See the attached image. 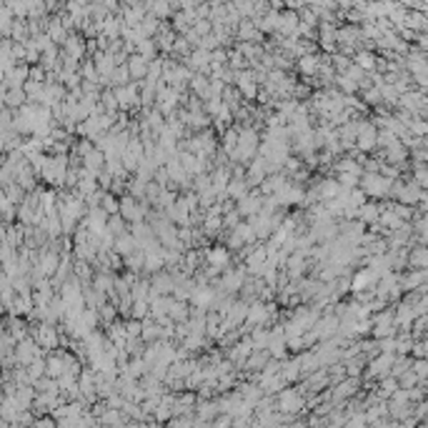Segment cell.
<instances>
[{"mask_svg": "<svg viewBox=\"0 0 428 428\" xmlns=\"http://www.w3.org/2000/svg\"><path fill=\"white\" fill-rule=\"evenodd\" d=\"M128 73H130L133 78H143V75L148 73V70H145V58H140V55H138V58H133V60H130V65H128Z\"/></svg>", "mask_w": 428, "mask_h": 428, "instance_id": "9a60e30c", "label": "cell"}, {"mask_svg": "<svg viewBox=\"0 0 428 428\" xmlns=\"http://www.w3.org/2000/svg\"><path fill=\"white\" fill-rule=\"evenodd\" d=\"M423 278H426V271L418 268L416 273H411V276L403 278V288H416L418 286V291H423Z\"/></svg>", "mask_w": 428, "mask_h": 428, "instance_id": "7c38bea8", "label": "cell"}, {"mask_svg": "<svg viewBox=\"0 0 428 428\" xmlns=\"http://www.w3.org/2000/svg\"><path fill=\"white\" fill-rule=\"evenodd\" d=\"M426 261H428V253H426V248H416V251L408 256V263H411L413 268H426Z\"/></svg>", "mask_w": 428, "mask_h": 428, "instance_id": "e0dca14e", "label": "cell"}, {"mask_svg": "<svg viewBox=\"0 0 428 428\" xmlns=\"http://www.w3.org/2000/svg\"><path fill=\"white\" fill-rule=\"evenodd\" d=\"M135 246H138V243H135V238H128L125 233H120V238L113 243V248H115L118 253H123V256L133 253V251H135Z\"/></svg>", "mask_w": 428, "mask_h": 428, "instance_id": "8fae6325", "label": "cell"}, {"mask_svg": "<svg viewBox=\"0 0 428 428\" xmlns=\"http://www.w3.org/2000/svg\"><path fill=\"white\" fill-rule=\"evenodd\" d=\"M221 226H223V218L218 216V213H210V216L205 218V233H216Z\"/></svg>", "mask_w": 428, "mask_h": 428, "instance_id": "7402d4cb", "label": "cell"}, {"mask_svg": "<svg viewBox=\"0 0 428 428\" xmlns=\"http://www.w3.org/2000/svg\"><path fill=\"white\" fill-rule=\"evenodd\" d=\"M388 190H391V180L388 178L376 175V173L363 175V193H368V195H386Z\"/></svg>", "mask_w": 428, "mask_h": 428, "instance_id": "7a4b0ae2", "label": "cell"}, {"mask_svg": "<svg viewBox=\"0 0 428 428\" xmlns=\"http://www.w3.org/2000/svg\"><path fill=\"white\" fill-rule=\"evenodd\" d=\"M268 341H271V333H268V331H256V333H253V338H251L253 348H263Z\"/></svg>", "mask_w": 428, "mask_h": 428, "instance_id": "603a6c76", "label": "cell"}, {"mask_svg": "<svg viewBox=\"0 0 428 428\" xmlns=\"http://www.w3.org/2000/svg\"><path fill=\"white\" fill-rule=\"evenodd\" d=\"M120 208H123V210H120V213H123V218H128V221H140V218H143V213H145L140 205H135V200H133V198H125V200L120 203Z\"/></svg>", "mask_w": 428, "mask_h": 428, "instance_id": "5b68a950", "label": "cell"}, {"mask_svg": "<svg viewBox=\"0 0 428 428\" xmlns=\"http://www.w3.org/2000/svg\"><path fill=\"white\" fill-rule=\"evenodd\" d=\"M316 65H318V63H316V58H303V60H301V70H303V73H308V75H311V73H316Z\"/></svg>", "mask_w": 428, "mask_h": 428, "instance_id": "f1b7e54d", "label": "cell"}, {"mask_svg": "<svg viewBox=\"0 0 428 428\" xmlns=\"http://www.w3.org/2000/svg\"><path fill=\"white\" fill-rule=\"evenodd\" d=\"M140 336L145 338V341H153V338H158L160 336V323H143L140 326Z\"/></svg>", "mask_w": 428, "mask_h": 428, "instance_id": "ac0fdd59", "label": "cell"}, {"mask_svg": "<svg viewBox=\"0 0 428 428\" xmlns=\"http://www.w3.org/2000/svg\"><path fill=\"white\" fill-rule=\"evenodd\" d=\"M238 216H256V213H261V208H263V200L258 198V195H243V198H238Z\"/></svg>", "mask_w": 428, "mask_h": 428, "instance_id": "3957f363", "label": "cell"}, {"mask_svg": "<svg viewBox=\"0 0 428 428\" xmlns=\"http://www.w3.org/2000/svg\"><path fill=\"white\" fill-rule=\"evenodd\" d=\"M190 296H193V303L198 306V308H205L210 301H213V293L208 291V288H198V291H190Z\"/></svg>", "mask_w": 428, "mask_h": 428, "instance_id": "5bb4252c", "label": "cell"}, {"mask_svg": "<svg viewBox=\"0 0 428 428\" xmlns=\"http://www.w3.org/2000/svg\"><path fill=\"white\" fill-rule=\"evenodd\" d=\"M338 193H341L338 180H323V183L318 185V190H316V195H321V198H336Z\"/></svg>", "mask_w": 428, "mask_h": 428, "instance_id": "30bf717a", "label": "cell"}, {"mask_svg": "<svg viewBox=\"0 0 428 428\" xmlns=\"http://www.w3.org/2000/svg\"><path fill=\"white\" fill-rule=\"evenodd\" d=\"M223 223H226V226H231V228H233V226H236V223H238V213H231V216H226V218H223Z\"/></svg>", "mask_w": 428, "mask_h": 428, "instance_id": "8d00e7d4", "label": "cell"}, {"mask_svg": "<svg viewBox=\"0 0 428 428\" xmlns=\"http://www.w3.org/2000/svg\"><path fill=\"white\" fill-rule=\"evenodd\" d=\"M391 366H393V356H391V353H381V356L371 363V368H368V378L386 376V373L391 371Z\"/></svg>", "mask_w": 428, "mask_h": 428, "instance_id": "277c9868", "label": "cell"}, {"mask_svg": "<svg viewBox=\"0 0 428 428\" xmlns=\"http://www.w3.org/2000/svg\"><path fill=\"white\" fill-rule=\"evenodd\" d=\"M153 288H155V293H170L173 291V281L168 276H158L153 281Z\"/></svg>", "mask_w": 428, "mask_h": 428, "instance_id": "44dd1931", "label": "cell"}, {"mask_svg": "<svg viewBox=\"0 0 428 428\" xmlns=\"http://www.w3.org/2000/svg\"><path fill=\"white\" fill-rule=\"evenodd\" d=\"M378 281V273L371 268V271H361L356 278H353V283H351V288L353 291H363L366 286H371V283H376Z\"/></svg>", "mask_w": 428, "mask_h": 428, "instance_id": "8992f818", "label": "cell"}, {"mask_svg": "<svg viewBox=\"0 0 428 428\" xmlns=\"http://www.w3.org/2000/svg\"><path fill=\"white\" fill-rule=\"evenodd\" d=\"M246 188H248L246 180H233V183H226L223 190H226L231 198H243V195H246Z\"/></svg>", "mask_w": 428, "mask_h": 428, "instance_id": "4fadbf2b", "label": "cell"}, {"mask_svg": "<svg viewBox=\"0 0 428 428\" xmlns=\"http://www.w3.org/2000/svg\"><path fill=\"white\" fill-rule=\"evenodd\" d=\"M145 313H148V301H143V298H138V303L133 306V316L140 321V318H145Z\"/></svg>", "mask_w": 428, "mask_h": 428, "instance_id": "4316f807", "label": "cell"}, {"mask_svg": "<svg viewBox=\"0 0 428 428\" xmlns=\"http://www.w3.org/2000/svg\"><path fill=\"white\" fill-rule=\"evenodd\" d=\"M416 180H418L421 188L426 185V170H423V165H416Z\"/></svg>", "mask_w": 428, "mask_h": 428, "instance_id": "e575fe53", "label": "cell"}, {"mask_svg": "<svg viewBox=\"0 0 428 428\" xmlns=\"http://www.w3.org/2000/svg\"><path fill=\"white\" fill-rule=\"evenodd\" d=\"M301 406H303V401H301V396H298L296 391H283V393H281V408H283V411H291V413H293V411H298Z\"/></svg>", "mask_w": 428, "mask_h": 428, "instance_id": "52a82bcc", "label": "cell"}, {"mask_svg": "<svg viewBox=\"0 0 428 428\" xmlns=\"http://www.w3.org/2000/svg\"><path fill=\"white\" fill-rule=\"evenodd\" d=\"M103 205H105V213H108V216H113V213H118V203H115V198H113V195H105Z\"/></svg>", "mask_w": 428, "mask_h": 428, "instance_id": "4dcf8cb0", "label": "cell"}, {"mask_svg": "<svg viewBox=\"0 0 428 428\" xmlns=\"http://www.w3.org/2000/svg\"><path fill=\"white\" fill-rule=\"evenodd\" d=\"M401 376H403V378H401V388H411V386H413L416 381H421V378H418V376H416V373H413L411 368H408V371H403Z\"/></svg>", "mask_w": 428, "mask_h": 428, "instance_id": "d4e9b609", "label": "cell"}, {"mask_svg": "<svg viewBox=\"0 0 428 428\" xmlns=\"http://www.w3.org/2000/svg\"><path fill=\"white\" fill-rule=\"evenodd\" d=\"M238 83H241V93H243V95H248V98H253V95H256V85H253L251 75L241 73V75H238Z\"/></svg>", "mask_w": 428, "mask_h": 428, "instance_id": "ffe728a7", "label": "cell"}, {"mask_svg": "<svg viewBox=\"0 0 428 428\" xmlns=\"http://www.w3.org/2000/svg\"><path fill=\"white\" fill-rule=\"evenodd\" d=\"M115 100L120 103V105H128V103H135V88H118L115 90Z\"/></svg>", "mask_w": 428, "mask_h": 428, "instance_id": "2e32d148", "label": "cell"}, {"mask_svg": "<svg viewBox=\"0 0 428 428\" xmlns=\"http://www.w3.org/2000/svg\"><path fill=\"white\" fill-rule=\"evenodd\" d=\"M256 148H258V135L256 130H238V140H236V150L233 155L238 160H248L256 155Z\"/></svg>", "mask_w": 428, "mask_h": 428, "instance_id": "6da1fadb", "label": "cell"}, {"mask_svg": "<svg viewBox=\"0 0 428 428\" xmlns=\"http://www.w3.org/2000/svg\"><path fill=\"white\" fill-rule=\"evenodd\" d=\"M268 361V353H261V356H256V358H251L248 361V366H263Z\"/></svg>", "mask_w": 428, "mask_h": 428, "instance_id": "d590c367", "label": "cell"}, {"mask_svg": "<svg viewBox=\"0 0 428 428\" xmlns=\"http://www.w3.org/2000/svg\"><path fill=\"white\" fill-rule=\"evenodd\" d=\"M413 316H416L413 306H401V308H398V313H396V318H393V326L411 328V323H413Z\"/></svg>", "mask_w": 428, "mask_h": 428, "instance_id": "ba28073f", "label": "cell"}, {"mask_svg": "<svg viewBox=\"0 0 428 428\" xmlns=\"http://www.w3.org/2000/svg\"><path fill=\"white\" fill-rule=\"evenodd\" d=\"M108 231H110V233H115V236H120V233H123V218L113 213V218H110V228H108Z\"/></svg>", "mask_w": 428, "mask_h": 428, "instance_id": "83f0119b", "label": "cell"}, {"mask_svg": "<svg viewBox=\"0 0 428 428\" xmlns=\"http://www.w3.org/2000/svg\"><path fill=\"white\" fill-rule=\"evenodd\" d=\"M413 368H416L413 373H416V376L423 381V378H426V373H428V368H426V361H423V358H421V361H416V366H413Z\"/></svg>", "mask_w": 428, "mask_h": 428, "instance_id": "d6a6232c", "label": "cell"}, {"mask_svg": "<svg viewBox=\"0 0 428 428\" xmlns=\"http://www.w3.org/2000/svg\"><path fill=\"white\" fill-rule=\"evenodd\" d=\"M85 165H93L90 170H98L103 165V155L98 150H88V158H85Z\"/></svg>", "mask_w": 428, "mask_h": 428, "instance_id": "cb8c5ba5", "label": "cell"}, {"mask_svg": "<svg viewBox=\"0 0 428 428\" xmlns=\"http://www.w3.org/2000/svg\"><path fill=\"white\" fill-rule=\"evenodd\" d=\"M356 386H358V381H356V376H351V381H346V383H341V386H338V391H336L333 396H336V398L341 401V398H346V396H351V393L356 391Z\"/></svg>", "mask_w": 428, "mask_h": 428, "instance_id": "d6986e66", "label": "cell"}, {"mask_svg": "<svg viewBox=\"0 0 428 428\" xmlns=\"http://www.w3.org/2000/svg\"><path fill=\"white\" fill-rule=\"evenodd\" d=\"M128 78H130L128 68H118L115 70V83H128Z\"/></svg>", "mask_w": 428, "mask_h": 428, "instance_id": "836d02e7", "label": "cell"}, {"mask_svg": "<svg viewBox=\"0 0 428 428\" xmlns=\"http://www.w3.org/2000/svg\"><path fill=\"white\" fill-rule=\"evenodd\" d=\"M125 263H128L133 271L143 268V253H135V256H133V253H128V256H125Z\"/></svg>", "mask_w": 428, "mask_h": 428, "instance_id": "484cf974", "label": "cell"}, {"mask_svg": "<svg viewBox=\"0 0 428 428\" xmlns=\"http://www.w3.org/2000/svg\"><path fill=\"white\" fill-rule=\"evenodd\" d=\"M208 263L213 266V268H223L226 263H228V248H213V251H208Z\"/></svg>", "mask_w": 428, "mask_h": 428, "instance_id": "9c48e42d", "label": "cell"}, {"mask_svg": "<svg viewBox=\"0 0 428 428\" xmlns=\"http://www.w3.org/2000/svg\"><path fill=\"white\" fill-rule=\"evenodd\" d=\"M396 388H398L396 381H383V383H381V396H383V398H386V396H393Z\"/></svg>", "mask_w": 428, "mask_h": 428, "instance_id": "f546056e", "label": "cell"}, {"mask_svg": "<svg viewBox=\"0 0 428 428\" xmlns=\"http://www.w3.org/2000/svg\"><path fill=\"white\" fill-rule=\"evenodd\" d=\"M371 65H373V58H371L368 53H361V55H358V68H366V70H371Z\"/></svg>", "mask_w": 428, "mask_h": 428, "instance_id": "1f68e13d", "label": "cell"}]
</instances>
